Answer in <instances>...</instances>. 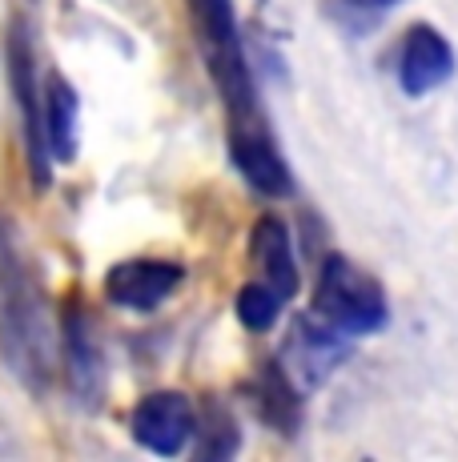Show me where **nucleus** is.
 I'll list each match as a JSON object with an SVG mask.
<instances>
[{"mask_svg": "<svg viewBox=\"0 0 458 462\" xmlns=\"http://www.w3.org/2000/svg\"><path fill=\"white\" fill-rule=\"evenodd\" d=\"M60 334L29 254L8 221H0V354L29 386L45 390L57 374Z\"/></svg>", "mask_w": 458, "mask_h": 462, "instance_id": "nucleus-1", "label": "nucleus"}, {"mask_svg": "<svg viewBox=\"0 0 458 462\" xmlns=\"http://www.w3.org/2000/svg\"><path fill=\"white\" fill-rule=\"evenodd\" d=\"M189 16H193V29H197L201 52H206L209 77H214L217 93L225 101L229 141L270 133L266 117H261V101H258V88H253L250 65H245V52H242L234 0H189Z\"/></svg>", "mask_w": 458, "mask_h": 462, "instance_id": "nucleus-2", "label": "nucleus"}, {"mask_svg": "<svg viewBox=\"0 0 458 462\" xmlns=\"http://www.w3.org/2000/svg\"><path fill=\"white\" fill-rule=\"evenodd\" d=\"M314 314L342 334H374L386 322V294L350 257H325L314 290Z\"/></svg>", "mask_w": 458, "mask_h": 462, "instance_id": "nucleus-3", "label": "nucleus"}, {"mask_svg": "<svg viewBox=\"0 0 458 462\" xmlns=\"http://www.w3.org/2000/svg\"><path fill=\"white\" fill-rule=\"evenodd\" d=\"M8 77H13V97H16V109H21L29 173L37 181V189H45L52 177V157H49V137H45V101H41V88H37V60H32V41L24 21H16L13 32H8Z\"/></svg>", "mask_w": 458, "mask_h": 462, "instance_id": "nucleus-4", "label": "nucleus"}, {"mask_svg": "<svg viewBox=\"0 0 458 462\" xmlns=\"http://www.w3.org/2000/svg\"><path fill=\"white\" fill-rule=\"evenodd\" d=\"M129 430H133L137 447H145L149 455L173 458V455H181L185 442L197 430V411L178 390H153V394H145L133 406Z\"/></svg>", "mask_w": 458, "mask_h": 462, "instance_id": "nucleus-5", "label": "nucleus"}, {"mask_svg": "<svg viewBox=\"0 0 458 462\" xmlns=\"http://www.w3.org/2000/svg\"><path fill=\"white\" fill-rule=\"evenodd\" d=\"M185 270L165 257H133L105 273V298L121 310H157L181 286Z\"/></svg>", "mask_w": 458, "mask_h": 462, "instance_id": "nucleus-6", "label": "nucleus"}, {"mask_svg": "<svg viewBox=\"0 0 458 462\" xmlns=\"http://www.w3.org/2000/svg\"><path fill=\"white\" fill-rule=\"evenodd\" d=\"M342 358H346L342 330H334L322 318H298L294 334H289V342H286V366L281 370H286L298 386H318Z\"/></svg>", "mask_w": 458, "mask_h": 462, "instance_id": "nucleus-7", "label": "nucleus"}, {"mask_svg": "<svg viewBox=\"0 0 458 462\" xmlns=\"http://www.w3.org/2000/svg\"><path fill=\"white\" fill-rule=\"evenodd\" d=\"M451 73H454V52H451V44L443 41V32L426 29V24L410 29L407 41H402V57H398L402 88L422 97V93H430V88L451 81Z\"/></svg>", "mask_w": 458, "mask_h": 462, "instance_id": "nucleus-8", "label": "nucleus"}, {"mask_svg": "<svg viewBox=\"0 0 458 462\" xmlns=\"http://www.w3.org/2000/svg\"><path fill=\"white\" fill-rule=\"evenodd\" d=\"M60 354H65L73 390L85 402H96V394H101V350H96L93 322L85 318L81 306H69L60 318Z\"/></svg>", "mask_w": 458, "mask_h": 462, "instance_id": "nucleus-9", "label": "nucleus"}, {"mask_svg": "<svg viewBox=\"0 0 458 462\" xmlns=\"http://www.w3.org/2000/svg\"><path fill=\"white\" fill-rule=\"evenodd\" d=\"M250 257L261 270V282L278 290L281 298H294L298 290V262L294 245H289V229L278 217H261L250 234Z\"/></svg>", "mask_w": 458, "mask_h": 462, "instance_id": "nucleus-10", "label": "nucleus"}, {"mask_svg": "<svg viewBox=\"0 0 458 462\" xmlns=\"http://www.w3.org/2000/svg\"><path fill=\"white\" fill-rule=\"evenodd\" d=\"M45 137H49V157L69 165L77 157V141H81V101L77 88L60 73H52L45 88Z\"/></svg>", "mask_w": 458, "mask_h": 462, "instance_id": "nucleus-11", "label": "nucleus"}, {"mask_svg": "<svg viewBox=\"0 0 458 462\" xmlns=\"http://www.w3.org/2000/svg\"><path fill=\"white\" fill-rule=\"evenodd\" d=\"M258 411H261V419L281 426L286 434L294 430V422H298V386L281 366L261 370V378H258Z\"/></svg>", "mask_w": 458, "mask_h": 462, "instance_id": "nucleus-12", "label": "nucleus"}, {"mask_svg": "<svg viewBox=\"0 0 458 462\" xmlns=\"http://www.w3.org/2000/svg\"><path fill=\"white\" fill-rule=\"evenodd\" d=\"M281 301L286 298H281L270 282H250V286H242V294H237V318H242L245 330L261 334L281 318Z\"/></svg>", "mask_w": 458, "mask_h": 462, "instance_id": "nucleus-13", "label": "nucleus"}, {"mask_svg": "<svg viewBox=\"0 0 458 462\" xmlns=\"http://www.w3.org/2000/svg\"><path fill=\"white\" fill-rule=\"evenodd\" d=\"M342 5H346V8H354V13H382V8H394V5H398V0H342Z\"/></svg>", "mask_w": 458, "mask_h": 462, "instance_id": "nucleus-14", "label": "nucleus"}]
</instances>
